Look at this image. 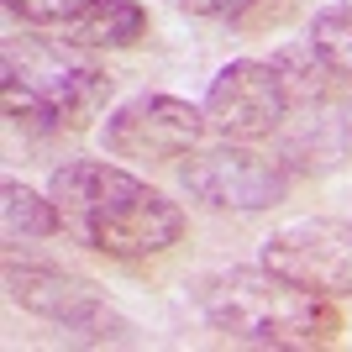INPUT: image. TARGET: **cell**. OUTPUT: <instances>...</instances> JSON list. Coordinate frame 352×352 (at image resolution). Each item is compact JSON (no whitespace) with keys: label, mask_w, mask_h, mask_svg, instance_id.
<instances>
[{"label":"cell","mask_w":352,"mask_h":352,"mask_svg":"<svg viewBox=\"0 0 352 352\" xmlns=\"http://www.w3.org/2000/svg\"><path fill=\"white\" fill-rule=\"evenodd\" d=\"M206 121L210 132L226 137V142H263L284 126V116L294 111L289 85L284 74L274 69V58H232L226 69L210 79L206 89Z\"/></svg>","instance_id":"obj_5"},{"label":"cell","mask_w":352,"mask_h":352,"mask_svg":"<svg viewBox=\"0 0 352 352\" xmlns=\"http://www.w3.org/2000/svg\"><path fill=\"white\" fill-rule=\"evenodd\" d=\"M147 37V11L137 0H85L63 21V43L79 53H121Z\"/></svg>","instance_id":"obj_8"},{"label":"cell","mask_w":352,"mask_h":352,"mask_svg":"<svg viewBox=\"0 0 352 352\" xmlns=\"http://www.w3.org/2000/svg\"><path fill=\"white\" fill-rule=\"evenodd\" d=\"M200 316L210 331L242 347H274V352H310L331 347L342 337V310L337 300L284 279L274 268H221L195 289Z\"/></svg>","instance_id":"obj_2"},{"label":"cell","mask_w":352,"mask_h":352,"mask_svg":"<svg viewBox=\"0 0 352 352\" xmlns=\"http://www.w3.org/2000/svg\"><path fill=\"white\" fill-rule=\"evenodd\" d=\"M0 100H6V121L27 126V132H53V111H47L43 85H27L16 63H6V85H0Z\"/></svg>","instance_id":"obj_12"},{"label":"cell","mask_w":352,"mask_h":352,"mask_svg":"<svg viewBox=\"0 0 352 352\" xmlns=\"http://www.w3.org/2000/svg\"><path fill=\"white\" fill-rule=\"evenodd\" d=\"M179 179L184 190L210 210H274L289 195V168L279 158L252 153V142H210L195 147L190 158H179Z\"/></svg>","instance_id":"obj_3"},{"label":"cell","mask_w":352,"mask_h":352,"mask_svg":"<svg viewBox=\"0 0 352 352\" xmlns=\"http://www.w3.org/2000/svg\"><path fill=\"white\" fill-rule=\"evenodd\" d=\"M210 132V121L200 105L179 100V95H158V89H142L132 100H121L111 116H105V153L126 163H179L190 158L200 137Z\"/></svg>","instance_id":"obj_4"},{"label":"cell","mask_w":352,"mask_h":352,"mask_svg":"<svg viewBox=\"0 0 352 352\" xmlns=\"http://www.w3.org/2000/svg\"><path fill=\"white\" fill-rule=\"evenodd\" d=\"M0 226H6V242H43V236L63 232L53 195L27 190L21 179H6V190H0Z\"/></svg>","instance_id":"obj_10"},{"label":"cell","mask_w":352,"mask_h":352,"mask_svg":"<svg viewBox=\"0 0 352 352\" xmlns=\"http://www.w3.org/2000/svg\"><path fill=\"white\" fill-rule=\"evenodd\" d=\"M111 89L116 79L95 63H79V69H63L43 85L47 111H53V132H85L100 121V111L111 105Z\"/></svg>","instance_id":"obj_9"},{"label":"cell","mask_w":352,"mask_h":352,"mask_svg":"<svg viewBox=\"0 0 352 352\" xmlns=\"http://www.w3.org/2000/svg\"><path fill=\"white\" fill-rule=\"evenodd\" d=\"M79 6L85 0H6V11L16 21H27V27H63Z\"/></svg>","instance_id":"obj_14"},{"label":"cell","mask_w":352,"mask_h":352,"mask_svg":"<svg viewBox=\"0 0 352 352\" xmlns=\"http://www.w3.org/2000/svg\"><path fill=\"white\" fill-rule=\"evenodd\" d=\"M263 268L305 284L326 300H352V221L300 216L263 242Z\"/></svg>","instance_id":"obj_6"},{"label":"cell","mask_w":352,"mask_h":352,"mask_svg":"<svg viewBox=\"0 0 352 352\" xmlns=\"http://www.w3.org/2000/svg\"><path fill=\"white\" fill-rule=\"evenodd\" d=\"M310 53L321 58V69L331 74V85L342 95H352V6H326L310 21Z\"/></svg>","instance_id":"obj_11"},{"label":"cell","mask_w":352,"mask_h":352,"mask_svg":"<svg viewBox=\"0 0 352 352\" xmlns=\"http://www.w3.org/2000/svg\"><path fill=\"white\" fill-rule=\"evenodd\" d=\"M6 294L27 316H43V321H58L69 331H79L85 342H121L132 326L121 321L116 310L100 300V289L79 274H63L53 263H16L6 258Z\"/></svg>","instance_id":"obj_7"},{"label":"cell","mask_w":352,"mask_h":352,"mask_svg":"<svg viewBox=\"0 0 352 352\" xmlns=\"http://www.w3.org/2000/svg\"><path fill=\"white\" fill-rule=\"evenodd\" d=\"M179 11L206 16V21H232V27H268V21H279L289 6L274 11V0H179Z\"/></svg>","instance_id":"obj_13"},{"label":"cell","mask_w":352,"mask_h":352,"mask_svg":"<svg viewBox=\"0 0 352 352\" xmlns=\"http://www.w3.org/2000/svg\"><path fill=\"white\" fill-rule=\"evenodd\" d=\"M47 195L58 206L63 236L116 263H137V258H158L179 248L190 226L163 190L100 158H69L63 168H53Z\"/></svg>","instance_id":"obj_1"}]
</instances>
